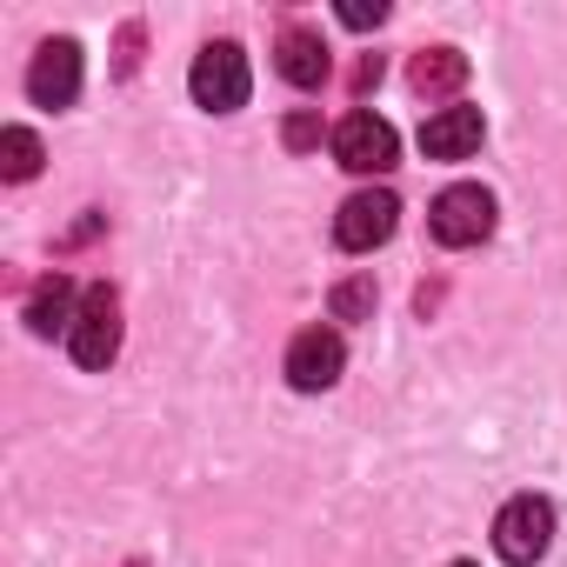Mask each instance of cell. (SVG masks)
Returning <instances> with one entry per match:
<instances>
[{
  "label": "cell",
  "instance_id": "cell-4",
  "mask_svg": "<svg viewBox=\"0 0 567 567\" xmlns=\"http://www.w3.org/2000/svg\"><path fill=\"white\" fill-rule=\"evenodd\" d=\"M68 348H74V361H81L87 374L114 368V354H121V295H114V288H87V295H81V315H74Z\"/></svg>",
  "mask_w": 567,
  "mask_h": 567
},
{
  "label": "cell",
  "instance_id": "cell-10",
  "mask_svg": "<svg viewBox=\"0 0 567 567\" xmlns=\"http://www.w3.org/2000/svg\"><path fill=\"white\" fill-rule=\"evenodd\" d=\"M274 68H280V81H295V87H321L334 61H328V41L315 28H288L280 48H274Z\"/></svg>",
  "mask_w": 567,
  "mask_h": 567
},
{
  "label": "cell",
  "instance_id": "cell-8",
  "mask_svg": "<svg viewBox=\"0 0 567 567\" xmlns=\"http://www.w3.org/2000/svg\"><path fill=\"white\" fill-rule=\"evenodd\" d=\"M28 94L34 107H74L81 101V48L74 41H48L28 68Z\"/></svg>",
  "mask_w": 567,
  "mask_h": 567
},
{
  "label": "cell",
  "instance_id": "cell-15",
  "mask_svg": "<svg viewBox=\"0 0 567 567\" xmlns=\"http://www.w3.org/2000/svg\"><path fill=\"white\" fill-rule=\"evenodd\" d=\"M381 21H388L381 0H374V8H368V0H348V8H341V28H354V34H361V28H381Z\"/></svg>",
  "mask_w": 567,
  "mask_h": 567
},
{
  "label": "cell",
  "instance_id": "cell-14",
  "mask_svg": "<svg viewBox=\"0 0 567 567\" xmlns=\"http://www.w3.org/2000/svg\"><path fill=\"white\" fill-rule=\"evenodd\" d=\"M374 315V280H341L334 288V321H368Z\"/></svg>",
  "mask_w": 567,
  "mask_h": 567
},
{
  "label": "cell",
  "instance_id": "cell-5",
  "mask_svg": "<svg viewBox=\"0 0 567 567\" xmlns=\"http://www.w3.org/2000/svg\"><path fill=\"white\" fill-rule=\"evenodd\" d=\"M334 161H341L348 174H388V167L401 161V134H394L381 114L354 107V114L334 127Z\"/></svg>",
  "mask_w": 567,
  "mask_h": 567
},
{
  "label": "cell",
  "instance_id": "cell-1",
  "mask_svg": "<svg viewBox=\"0 0 567 567\" xmlns=\"http://www.w3.org/2000/svg\"><path fill=\"white\" fill-rule=\"evenodd\" d=\"M247 87H254V74H247V54H240L234 41H207V48L194 54L187 94H194L207 114H234V107H247Z\"/></svg>",
  "mask_w": 567,
  "mask_h": 567
},
{
  "label": "cell",
  "instance_id": "cell-6",
  "mask_svg": "<svg viewBox=\"0 0 567 567\" xmlns=\"http://www.w3.org/2000/svg\"><path fill=\"white\" fill-rule=\"evenodd\" d=\"M394 227H401V200H394L388 187H361V194H348L341 214H334V240H341L348 254H374Z\"/></svg>",
  "mask_w": 567,
  "mask_h": 567
},
{
  "label": "cell",
  "instance_id": "cell-7",
  "mask_svg": "<svg viewBox=\"0 0 567 567\" xmlns=\"http://www.w3.org/2000/svg\"><path fill=\"white\" fill-rule=\"evenodd\" d=\"M341 368H348V341H341L334 328H301V334L288 341V381H295L301 394H328V388L341 381Z\"/></svg>",
  "mask_w": 567,
  "mask_h": 567
},
{
  "label": "cell",
  "instance_id": "cell-2",
  "mask_svg": "<svg viewBox=\"0 0 567 567\" xmlns=\"http://www.w3.org/2000/svg\"><path fill=\"white\" fill-rule=\"evenodd\" d=\"M554 547V507L540 494H514L501 514H494V554L507 567H534L540 554Z\"/></svg>",
  "mask_w": 567,
  "mask_h": 567
},
{
  "label": "cell",
  "instance_id": "cell-16",
  "mask_svg": "<svg viewBox=\"0 0 567 567\" xmlns=\"http://www.w3.org/2000/svg\"><path fill=\"white\" fill-rule=\"evenodd\" d=\"M280 141H288V147H315V141H321V121H315V114H295L288 127H280Z\"/></svg>",
  "mask_w": 567,
  "mask_h": 567
},
{
  "label": "cell",
  "instance_id": "cell-9",
  "mask_svg": "<svg viewBox=\"0 0 567 567\" xmlns=\"http://www.w3.org/2000/svg\"><path fill=\"white\" fill-rule=\"evenodd\" d=\"M481 134H487L481 107L447 101V107H434V114H427V127H421V154H427V161H467V154L481 147Z\"/></svg>",
  "mask_w": 567,
  "mask_h": 567
},
{
  "label": "cell",
  "instance_id": "cell-17",
  "mask_svg": "<svg viewBox=\"0 0 567 567\" xmlns=\"http://www.w3.org/2000/svg\"><path fill=\"white\" fill-rule=\"evenodd\" d=\"M374 81H381V54H368V61H361V68H354V94H368V87H374Z\"/></svg>",
  "mask_w": 567,
  "mask_h": 567
},
{
  "label": "cell",
  "instance_id": "cell-3",
  "mask_svg": "<svg viewBox=\"0 0 567 567\" xmlns=\"http://www.w3.org/2000/svg\"><path fill=\"white\" fill-rule=\"evenodd\" d=\"M427 227H434V240H441V247H481V240L494 234V194H487V187H474V181L441 187V194H434V207H427Z\"/></svg>",
  "mask_w": 567,
  "mask_h": 567
},
{
  "label": "cell",
  "instance_id": "cell-11",
  "mask_svg": "<svg viewBox=\"0 0 567 567\" xmlns=\"http://www.w3.org/2000/svg\"><path fill=\"white\" fill-rule=\"evenodd\" d=\"M81 295L87 288H74L68 274H48L41 288L28 295V328L34 334H74V315H81Z\"/></svg>",
  "mask_w": 567,
  "mask_h": 567
},
{
  "label": "cell",
  "instance_id": "cell-12",
  "mask_svg": "<svg viewBox=\"0 0 567 567\" xmlns=\"http://www.w3.org/2000/svg\"><path fill=\"white\" fill-rule=\"evenodd\" d=\"M408 81H414V94H454L461 81H467V54H454V48H427V54H414V68H408Z\"/></svg>",
  "mask_w": 567,
  "mask_h": 567
},
{
  "label": "cell",
  "instance_id": "cell-13",
  "mask_svg": "<svg viewBox=\"0 0 567 567\" xmlns=\"http://www.w3.org/2000/svg\"><path fill=\"white\" fill-rule=\"evenodd\" d=\"M0 174H8V181H34V174H41V141H34L28 127H8V134H0Z\"/></svg>",
  "mask_w": 567,
  "mask_h": 567
},
{
  "label": "cell",
  "instance_id": "cell-18",
  "mask_svg": "<svg viewBox=\"0 0 567 567\" xmlns=\"http://www.w3.org/2000/svg\"><path fill=\"white\" fill-rule=\"evenodd\" d=\"M454 567H474V560H454Z\"/></svg>",
  "mask_w": 567,
  "mask_h": 567
}]
</instances>
